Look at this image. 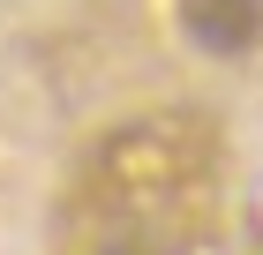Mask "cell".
<instances>
[{"instance_id": "6da1fadb", "label": "cell", "mask_w": 263, "mask_h": 255, "mask_svg": "<svg viewBox=\"0 0 263 255\" xmlns=\"http://www.w3.org/2000/svg\"><path fill=\"white\" fill-rule=\"evenodd\" d=\"M181 30L218 60L256 53L263 45V0H181Z\"/></svg>"}]
</instances>
